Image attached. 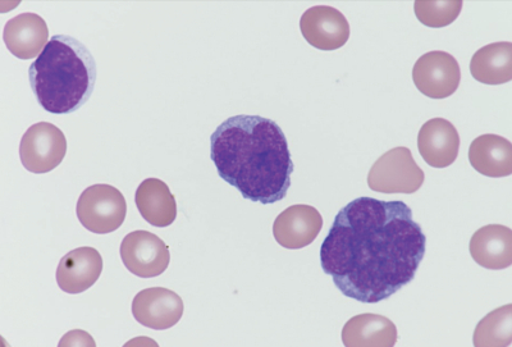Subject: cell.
Returning a JSON list of instances; mask_svg holds the SVG:
<instances>
[{"instance_id":"cell-16","label":"cell","mask_w":512,"mask_h":347,"mask_svg":"<svg viewBox=\"0 0 512 347\" xmlns=\"http://www.w3.org/2000/svg\"><path fill=\"white\" fill-rule=\"evenodd\" d=\"M135 202L141 216L154 227H168L176 221L175 195L159 178H148L141 182L136 190Z\"/></svg>"},{"instance_id":"cell-17","label":"cell","mask_w":512,"mask_h":347,"mask_svg":"<svg viewBox=\"0 0 512 347\" xmlns=\"http://www.w3.org/2000/svg\"><path fill=\"white\" fill-rule=\"evenodd\" d=\"M397 337L395 323L379 314L356 315L342 330L346 347H393Z\"/></svg>"},{"instance_id":"cell-18","label":"cell","mask_w":512,"mask_h":347,"mask_svg":"<svg viewBox=\"0 0 512 347\" xmlns=\"http://www.w3.org/2000/svg\"><path fill=\"white\" fill-rule=\"evenodd\" d=\"M469 161L480 175L501 178L512 173V145L498 135H482L469 148Z\"/></svg>"},{"instance_id":"cell-10","label":"cell","mask_w":512,"mask_h":347,"mask_svg":"<svg viewBox=\"0 0 512 347\" xmlns=\"http://www.w3.org/2000/svg\"><path fill=\"white\" fill-rule=\"evenodd\" d=\"M300 30L304 39L319 50H337L349 41L350 25L336 8L315 6L301 17Z\"/></svg>"},{"instance_id":"cell-5","label":"cell","mask_w":512,"mask_h":347,"mask_svg":"<svg viewBox=\"0 0 512 347\" xmlns=\"http://www.w3.org/2000/svg\"><path fill=\"white\" fill-rule=\"evenodd\" d=\"M424 171L409 148L391 149L369 171V189L382 194H414L423 186Z\"/></svg>"},{"instance_id":"cell-6","label":"cell","mask_w":512,"mask_h":347,"mask_svg":"<svg viewBox=\"0 0 512 347\" xmlns=\"http://www.w3.org/2000/svg\"><path fill=\"white\" fill-rule=\"evenodd\" d=\"M67 153V140L62 130L49 122H39L25 132L20 144L22 166L41 175L56 170Z\"/></svg>"},{"instance_id":"cell-13","label":"cell","mask_w":512,"mask_h":347,"mask_svg":"<svg viewBox=\"0 0 512 347\" xmlns=\"http://www.w3.org/2000/svg\"><path fill=\"white\" fill-rule=\"evenodd\" d=\"M420 155L433 168H447L456 161L460 136L456 127L443 118L425 122L418 135Z\"/></svg>"},{"instance_id":"cell-14","label":"cell","mask_w":512,"mask_h":347,"mask_svg":"<svg viewBox=\"0 0 512 347\" xmlns=\"http://www.w3.org/2000/svg\"><path fill=\"white\" fill-rule=\"evenodd\" d=\"M49 29L44 18L36 13H22L4 26L3 40L9 52L20 59L40 56L49 43Z\"/></svg>"},{"instance_id":"cell-9","label":"cell","mask_w":512,"mask_h":347,"mask_svg":"<svg viewBox=\"0 0 512 347\" xmlns=\"http://www.w3.org/2000/svg\"><path fill=\"white\" fill-rule=\"evenodd\" d=\"M132 314L144 327L164 331L181 321L184 301L175 291L152 287L135 296L132 301Z\"/></svg>"},{"instance_id":"cell-20","label":"cell","mask_w":512,"mask_h":347,"mask_svg":"<svg viewBox=\"0 0 512 347\" xmlns=\"http://www.w3.org/2000/svg\"><path fill=\"white\" fill-rule=\"evenodd\" d=\"M512 342V305L498 308L478 323L474 332V346L502 347Z\"/></svg>"},{"instance_id":"cell-19","label":"cell","mask_w":512,"mask_h":347,"mask_svg":"<svg viewBox=\"0 0 512 347\" xmlns=\"http://www.w3.org/2000/svg\"><path fill=\"white\" fill-rule=\"evenodd\" d=\"M475 80L486 85H502L512 80V44L493 43L480 48L470 62Z\"/></svg>"},{"instance_id":"cell-2","label":"cell","mask_w":512,"mask_h":347,"mask_svg":"<svg viewBox=\"0 0 512 347\" xmlns=\"http://www.w3.org/2000/svg\"><path fill=\"white\" fill-rule=\"evenodd\" d=\"M210 158L219 177L250 202H281L290 190L295 166L287 139L268 118H228L210 136Z\"/></svg>"},{"instance_id":"cell-7","label":"cell","mask_w":512,"mask_h":347,"mask_svg":"<svg viewBox=\"0 0 512 347\" xmlns=\"http://www.w3.org/2000/svg\"><path fill=\"white\" fill-rule=\"evenodd\" d=\"M121 258L128 271L140 278L163 275L171 262L167 244L149 231L128 234L121 244Z\"/></svg>"},{"instance_id":"cell-1","label":"cell","mask_w":512,"mask_h":347,"mask_svg":"<svg viewBox=\"0 0 512 347\" xmlns=\"http://www.w3.org/2000/svg\"><path fill=\"white\" fill-rule=\"evenodd\" d=\"M425 250L427 237L409 205L363 196L338 212L320 264L347 298L377 304L414 281Z\"/></svg>"},{"instance_id":"cell-15","label":"cell","mask_w":512,"mask_h":347,"mask_svg":"<svg viewBox=\"0 0 512 347\" xmlns=\"http://www.w3.org/2000/svg\"><path fill=\"white\" fill-rule=\"evenodd\" d=\"M469 250L480 267L492 271L509 268L512 264V231L501 225L479 228L470 240Z\"/></svg>"},{"instance_id":"cell-3","label":"cell","mask_w":512,"mask_h":347,"mask_svg":"<svg viewBox=\"0 0 512 347\" xmlns=\"http://www.w3.org/2000/svg\"><path fill=\"white\" fill-rule=\"evenodd\" d=\"M98 68L93 54L81 41L56 35L29 68L36 100L53 114L80 109L93 94Z\"/></svg>"},{"instance_id":"cell-4","label":"cell","mask_w":512,"mask_h":347,"mask_svg":"<svg viewBox=\"0 0 512 347\" xmlns=\"http://www.w3.org/2000/svg\"><path fill=\"white\" fill-rule=\"evenodd\" d=\"M76 213L86 230L98 235L111 234L125 222L126 199L116 187L93 185L80 195Z\"/></svg>"},{"instance_id":"cell-8","label":"cell","mask_w":512,"mask_h":347,"mask_svg":"<svg viewBox=\"0 0 512 347\" xmlns=\"http://www.w3.org/2000/svg\"><path fill=\"white\" fill-rule=\"evenodd\" d=\"M416 89L431 99H446L459 89L461 71L455 57L446 52H429L416 61L413 70Z\"/></svg>"},{"instance_id":"cell-12","label":"cell","mask_w":512,"mask_h":347,"mask_svg":"<svg viewBox=\"0 0 512 347\" xmlns=\"http://www.w3.org/2000/svg\"><path fill=\"white\" fill-rule=\"evenodd\" d=\"M103 272V258L94 248H79L64 255L57 268V282L67 294H81L93 287Z\"/></svg>"},{"instance_id":"cell-21","label":"cell","mask_w":512,"mask_h":347,"mask_svg":"<svg viewBox=\"0 0 512 347\" xmlns=\"http://www.w3.org/2000/svg\"><path fill=\"white\" fill-rule=\"evenodd\" d=\"M463 2H415L414 11L423 25L440 29L451 25L459 17Z\"/></svg>"},{"instance_id":"cell-11","label":"cell","mask_w":512,"mask_h":347,"mask_svg":"<svg viewBox=\"0 0 512 347\" xmlns=\"http://www.w3.org/2000/svg\"><path fill=\"white\" fill-rule=\"evenodd\" d=\"M322 228V214L310 205L299 204L283 210L276 218L273 235L282 248L297 250L314 243Z\"/></svg>"}]
</instances>
